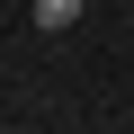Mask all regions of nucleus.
I'll use <instances>...</instances> for the list:
<instances>
[{
	"label": "nucleus",
	"mask_w": 134,
	"mask_h": 134,
	"mask_svg": "<svg viewBox=\"0 0 134 134\" xmlns=\"http://www.w3.org/2000/svg\"><path fill=\"white\" fill-rule=\"evenodd\" d=\"M90 0H36V36H63V27H81Z\"/></svg>",
	"instance_id": "1"
}]
</instances>
